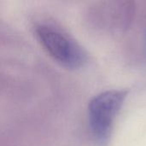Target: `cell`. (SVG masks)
I'll use <instances>...</instances> for the list:
<instances>
[{
    "mask_svg": "<svg viewBox=\"0 0 146 146\" xmlns=\"http://www.w3.org/2000/svg\"><path fill=\"white\" fill-rule=\"evenodd\" d=\"M35 36L46 52L68 69H78L87 62L85 49L62 29L47 23L35 27Z\"/></svg>",
    "mask_w": 146,
    "mask_h": 146,
    "instance_id": "obj_2",
    "label": "cell"
},
{
    "mask_svg": "<svg viewBox=\"0 0 146 146\" xmlns=\"http://www.w3.org/2000/svg\"><path fill=\"white\" fill-rule=\"evenodd\" d=\"M127 95L128 90H108L93 97L89 102L88 122L98 146L108 145L115 121Z\"/></svg>",
    "mask_w": 146,
    "mask_h": 146,
    "instance_id": "obj_1",
    "label": "cell"
},
{
    "mask_svg": "<svg viewBox=\"0 0 146 146\" xmlns=\"http://www.w3.org/2000/svg\"><path fill=\"white\" fill-rule=\"evenodd\" d=\"M145 53H146V33H145Z\"/></svg>",
    "mask_w": 146,
    "mask_h": 146,
    "instance_id": "obj_4",
    "label": "cell"
},
{
    "mask_svg": "<svg viewBox=\"0 0 146 146\" xmlns=\"http://www.w3.org/2000/svg\"><path fill=\"white\" fill-rule=\"evenodd\" d=\"M134 5L132 2H103L93 9L94 22L110 30H124L132 21Z\"/></svg>",
    "mask_w": 146,
    "mask_h": 146,
    "instance_id": "obj_3",
    "label": "cell"
}]
</instances>
